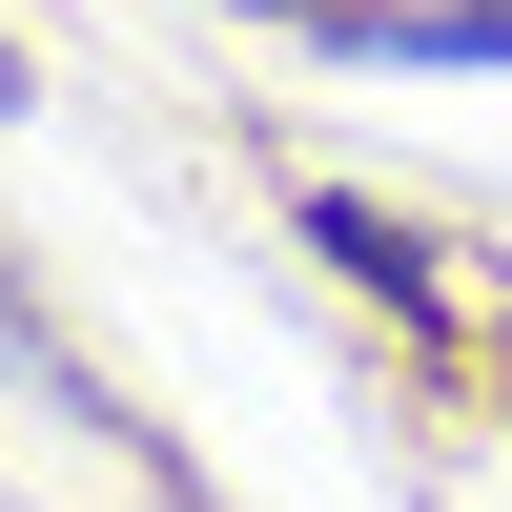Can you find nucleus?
Listing matches in <instances>:
<instances>
[{"instance_id":"f257e3e1","label":"nucleus","mask_w":512,"mask_h":512,"mask_svg":"<svg viewBox=\"0 0 512 512\" xmlns=\"http://www.w3.org/2000/svg\"><path fill=\"white\" fill-rule=\"evenodd\" d=\"M308 226H328V267H349V287H390V308H431V246H410L390 205H308Z\"/></svg>"},{"instance_id":"f03ea898","label":"nucleus","mask_w":512,"mask_h":512,"mask_svg":"<svg viewBox=\"0 0 512 512\" xmlns=\"http://www.w3.org/2000/svg\"><path fill=\"white\" fill-rule=\"evenodd\" d=\"M287 21H349V0H287Z\"/></svg>"}]
</instances>
